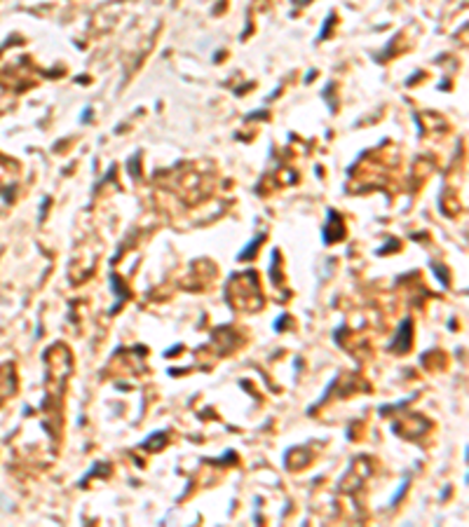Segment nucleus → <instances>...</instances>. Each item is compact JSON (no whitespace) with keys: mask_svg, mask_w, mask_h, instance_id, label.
Returning <instances> with one entry per match:
<instances>
[]
</instances>
